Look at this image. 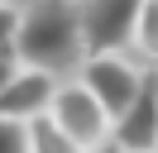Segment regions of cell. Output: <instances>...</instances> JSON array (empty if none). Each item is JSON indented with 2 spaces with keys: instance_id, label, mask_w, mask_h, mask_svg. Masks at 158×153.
I'll return each mask as SVG.
<instances>
[{
  "instance_id": "obj_1",
  "label": "cell",
  "mask_w": 158,
  "mask_h": 153,
  "mask_svg": "<svg viewBox=\"0 0 158 153\" xmlns=\"http://www.w3.org/2000/svg\"><path fill=\"white\" fill-rule=\"evenodd\" d=\"M15 57L34 72L62 76L81 62H86V43H81V14L67 5V0H43V5L24 10V29L19 43H15Z\"/></svg>"
},
{
  "instance_id": "obj_2",
  "label": "cell",
  "mask_w": 158,
  "mask_h": 153,
  "mask_svg": "<svg viewBox=\"0 0 158 153\" xmlns=\"http://www.w3.org/2000/svg\"><path fill=\"white\" fill-rule=\"evenodd\" d=\"M139 10H144V0H81L77 14H81L86 57H110L120 48H134Z\"/></svg>"
},
{
  "instance_id": "obj_3",
  "label": "cell",
  "mask_w": 158,
  "mask_h": 153,
  "mask_svg": "<svg viewBox=\"0 0 158 153\" xmlns=\"http://www.w3.org/2000/svg\"><path fill=\"white\" fill-rule=\"evenodd\" d=\"M144 81H148V76L139 72L134 62H125L120 53H110V57H86V62H81V86L106 105L110 120H120V115L139 101Z\"/></svg>"
},
{
  "instance_id": "obj_4",
  "label": "cell",
  "mask_w": 158,
  "mask_h": 153,
  "mask_svg": "<svg viewBox=\"0 0 158 153\" xmlns=\"http://www.w3.org/2000/svg\"><path fill=\"white\" fill-rule=\"evenodd\" d=\"M53 120H58L62 134L77 139L86 153L101 148V143H110V129H115V120L106 115V105H101L81 81H67V86L58 91V101H53Z\"/></svg>"
},
{
  "instance_id": "obj_5",
  "label": "cell",
  "mask_w": 158,
  "mask_h": 153,
  "mask_svg": "<svg viewBox=\"0 0 158 153\" xmlns=\"http://www.w3.org/2000/svg\"><path fill=\"white\" fill-rule=\"evenodd\" d=\"M58 91H62L58 76L34 72V67H19V76L5 86V96H0V115H5V120H19V124H34V120H43V115H53Z\"/></svg>"
},
{
  "instance_id": "obj_6",
  "label": "cell",
  "mask_w": 158,
  "mask_h": 153,
  "mask_svg": "<svg viewBox=\"0 0 158 153\" xmlns=\"http://www.w3.org/2000/svg\"><path fill=\"white\" fill-rule=\"evenodd\" d=\"M110 139H115L125 153H158V76L144 81L139 101L115 120Z\"/></svg>"
},
{
  "instance_id": "obj_7",
  "label": "cell",
  "mask_w": 158,
  "mask_h": 153,
  "mask_svg": "<svg viewBox=\"0 0 158 153\" xmlns=\"http://www.w3.org/2000/svg\"><path fill=\"white\" fill-rule=\"evenodd\" d=\"M29 143H34V153H86L77 139L62 134V124L53 120V115H43V120L29 124Z\"/></svg>"
},
{
  "instance_id": "obj_8",
  "label": "cell",
  "mask_w": 158,
  "mask_h": 153,
  "mask_svg": "<svg viewBox=\"0 0 158 153\" xmlns=\"http://www.w3.org/2000/svg\"><path fill=\"white\" fill-rule=\"evenodd\" d=\"M134 53L144 57V62H158V0H144V10H139Z\"/></svg>"
},
{
  "instance_id": "obj_9",
  "label": "cell",
  "mask_w": 158,
  "mask_h": 153,
  "mask_svg": "<svg viewBox=\"0 0 158 153\" xmlns=\"http://www.w3.org/2000/svg\"><path fill=\"white\" fill-rule=\"evenodd\" d=\"M19 29H24V10L15 0H0V53H15Z\"/></svg>"
},
{
  "instance_id": "obj_10",
  "label": "cell",
  "mask_w": 158,
  "mask_h": 153,
  "mask_svg": "<svg viewBox=\"0 0 158 153\" xmlns=\"http://www.w3.org/2000/svg\"><path fill=\"white\" fill-rule=\"evenodd\" d=\"M0 153H34V143H29V124L5 120V115H0Z\"/></svg>"
},
{
  "instance_id": "obj_11",
  "label": "cell",
  "mask_w": 158,
  "mask_h": 153,
  "mask_svg": "<svg viewBox=\"0 0 158 153\" xmlns=\"http://www.w3.org/2000/svg\"><path fill=\"white\" fill-rule=\"evenodd\" d=\"M19 57H15V53H0V96H5V86H10L15 81V76H19Z\"/></svg>"
},
{
  "instance_id": "obj_12",
  "label": "cell",
  "mask_w": 158,
  "mask_h": 153,
  "mask_svg": "<svg viewBox=\"0 0 158 153\" xmlns=\"http://www.w3.org/2000/svg\"><path fill=\"white\" fill-rule=\"evenodd\" d=\"M91 153H125V148H120V143L110 139V143H101V148H91Z\"/></svg>"
}]
</instances>
